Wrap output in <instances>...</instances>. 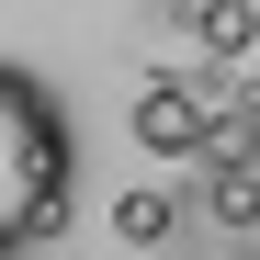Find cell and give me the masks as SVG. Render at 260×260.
<instances>
[{"mask_svg": "<svg viewBox=\"0 0 260 260\" xmlns=\"http://www.w3.org/2000/svg\"><path fill=\"white\" fill-rule=\"evenodd\" d=\"M249 215H260V181H249Z\"/></svg>", "mask_w": 260, "mask_h": 260, "instance_id": "cell-5", "label": "cell"}, {"mask_svg": "<svg viewBox=\"0 0 260 260\" xmlns=\"http://www.w3.org/2000/svg\"><path fill=\"white\" fill-rule=\"evenodd\" d=\"M136 147L147 158H192L204 147V102L181 91V79H147V91H136Z\"/></svg>", "mask_w": 260, "mask_h": 260, "instance_id": "cell-2", "label": "cell"}, {"mask_svg": "<svg viewBox=\"0 0 260 260\" xmlns=\"http://www.w3.org/2000/svg\"><path fill=\"white\" fill-rule=\"evenodd\" d=\"M170 226H181V204H170L158 181H136V192H113V238H124V249H158Z\"/></svg>", "mask_w": 260, "mask_h": 260, "instance_id": "cell-3", "label": "cell"}, {"mask_svg": "<svg viewBox=\"0 0 260 260\" xmlns=\"http://www.w3.org/2000/svg\"><path fill=\"white\" fill-rule=\"evenodd\" d=\"M238 46H260V0H249V12H238Z\"/></svg>", "mask_w": 260, "mask_h": 260, "instance_id": "cell-4", "label": "cell"}, {"mask_svg": "<svg viewBox=\"0 0 260 260\" xmlns=\"http://www.w3.org/2000/svg\"><path fill=\"white\" fill-rule=\"evenodd\" d=\"M68 215V113L34 68H0V260Z\"/></svg>", "mask_w": 260, "mask_h": 260, "instance_id": "cell-1", "label": "cell"}]
</instances>
